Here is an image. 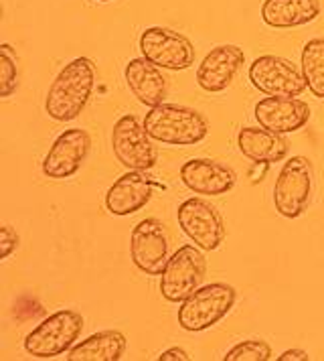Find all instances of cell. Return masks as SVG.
Instances as JSON below:
<instances>
[{
	"instance_id": "8fae6325",
	"label": "cell",
	"mask_w": 324,
	"mask_h": 361,
	"mask_svg": "<svg viewBox=\"0 0 324 361\" xmlns=\"http://www.w3.org/2000/svg\"><path fill=\"white\" fill-rule=\"evenodd\" d=\"M140 51L142 57L161 69L182 71L194 63L193 43L185 35L166 27H148L140 35Z\"/></svg>"
},
{
	"instance_id": "52a82bcc",
	"label": "cell",
	"mask_w": 324,
	"mask_h": 361,
	"mask_svg": "<svg viewBox=\"0 0 324 361\" xmlns=\"http://www.w3.org/2000/svg\"><path fill=\"white\" fill-rule=\"evenodd\" d=\"M207 274L205 256L191 244L178 247L161 274V293L168 302H182L203 284Z\"/></svg>"
},
{
	"instance_id": "cb8c5ba5",
	"label": "cell",
	"mask_w": 324,
	"mask_h": 361,
	"mask_svg": "<svg viewBox=\"0 0 324 361\" xmlns=\"http://www.w3.org/2000/svg\"><path fill=\"white\" fill-rule=\"evenodd\" d=\"M18 246V235L11 226H2L0 230V258L6 260Z\"/></svg>"
},
{
	"instance_id": "277c9868",
	"label": "cell",
	"mask_w": 324,
	"mask_h": 361,
	"mask_svg": "<svg viewBox=\"0 0 324 361\" xmlns=\"http://www.w3.org/2000/svg\"><path fill=\"white\" fill-rule=\"evenodd\" d=\"M83 331V317L77 311H57L41 321L25 337V351L37 360H53L69 353Z\"/></svg>"
},
{
	"instance_id": "4316f807",
	"label": "cell",
	"mask_w": 324,
	"mask_h": 361,
	"mask_svg": "<svg viewBox=\"0 0 324 361\" xmlns=\"http://www.w3.org/2000/svg\"><path fill=\"white\" fill-rule=\"evenodd\" d=\"M97 2H112V0H97Z\"/></svg>"
},
{
	"instance_id": "ffe728a7",
	"label": "cell",
	"mask_w": 324,
	"mask_h": 361,
	"mask_svg": "<svg viewBox=\"0 0 324 361\" xmlns=\"http://www.w3.org/2000/svg\"><path fill=\"white\" fill-rule=\"evenodd\" d=\"M126 351V337L124 333L110 329L99 331L83 339L81 343L73 345L67 353L69 361H120Z\"/></svg>"
},
{
	"instance_id": "4fadbf2b",
	"label": "cell",
	"mask_w": 324,
	"mask_h": 361,
	"mask_svg": "<svg viewBox=\"0 0 324 361\" xmlns=\"http://www.w3.org/2000/svg\"><path fill=\"white\" fill-rule=\"evenodd\" d=\"M180 180L193 193L207 195V197H219L235 187L237 175L229 164L221 163V161L191 159L180 166Z\"/></svg>"
},
{
	"instance_id": "6da1fadb",
	"label": "cell",
	"mask_w": 324,
	"mask_h": 361,
	"mask_svg": "<svg viewBox=\"0 0 324 361\" xmlns=\"http://www.w3.org/2000/svg\"><path fill=\"white\" fill-rule=\"evenodd\" d=\"M96 87V66L87 57L69 61L53 80L45 99V112L57 122H71L85 110Z\"/></svg>"
},
{
	"instance_id": "5bb4252c",
	"label": "cell",
	"mask_w": 324,
	"mask_h": 361,
	"mask_svg": "<svg viewBox=\"0 0 324 361\" xmlns=\"http://www.w3.org/2000/svg\"><path fill=\"white\" fill-rule=\"evenodd\" d=\"M254 114L259 126L278 134H290L306 126L310 106L294 96H268L256 104Z\"/></svg>"
},
{
	"instance_id": "d4e9b609",
	"label": "cell",
	"mask_w": 324,
	"mask_h": 361,
	"mask_svg": "<svg viewBox=\"0 0 324 361\" xmlns=\"http://www.w3.org/2000/svg\"><path fill=\"white\" fill-rule=\"evenodd\" d=\"M158 361H191V355L180 347H170L162 355H158Z\"/></svg>"
},
{
	"instance_id": "9c48e42d",
	"label": "cell",
	"mask_w": 324,
	"mask_h": 361,
	"mask_svg": "<svg viewBox=\"0 0 324 361\" xmlns=\"http://www.w3.org/2000/svg\"><path fill=\"white\" fill-rule=\"evenodd\" d=\"M168 233L161 219L146 217L130 235V258L134 266L148 276H161L168 262Z\"/></svg>"
},
{
	"instance_id": "7c38bea8",
	"label": "cell",
	"mask_w": 324,
	"mask_h": 361,
	"mask_svg": "<svg viewBox=\"0 0 324 361\" xmlns=\"http://www.w3.org/2000/svg\"><path fill=\"white\" fill-rule=\"evenodd\" d=\"M92 150V136L83 128H69L61 132L43 159L45 177L63 180L80 171Z\"/></svg>"
},
{
	"instance_id": "e0dca14e",
	"label": "cell",
	"mask_w": 324,
	"mask_h": 361,
	"mask_svg": "<svg viewBox=\"0 0 324 361\" xmlns=\"http://www.w3.org/2000/svg\"><path fill=\"white\" fill-rule=\"evenodd\" d=\"M124 78H126L130 92L136 96L140 104H144L148 108L164 104V99H166V78L162 75L161 67L154 66L146 57L132 59L124 69Z\"/></svg>"
},
{
	"instance_id": "ac0fdd59",
	"label": "cell",
	"mask_w": 324,
	"mask_h": 361,
	"mask_svg": "<svg viewBox=\"0 0 324 361\" xmlns=\"http://www.w3.org/2000/svg\"><path fill=\"white\" fill-rule=\"evenodd\" d=\"M237 147L243 157L256 163H280L288 157V140L284 134L263 126H245L237 134Z\"/></svg>"
},
{
	"instance_id": "d6986e66",
	"label": "cell",
	"mask_w": 324,
	"mask_h": 361,
	"mask_svg": "<svg viewBox=\"0 0 324 361\" xmlns=\"http://www.w3.org/2000/svg\"><path fill=\"white\" fill-rule=\"evenodd\" d=\"M320 15V0H266L261 18L274 29H294L312 23Z\"/></svg>"
},
{
	"instance_id": "3957f363",
	"label": "cell",
	"mask_w": 324,
	"mask_h": 361,
	"mask_svg": "<svg viewBox=\"0 0 324 361\" xmlns=\"http://www.w3.org/2000/svg\"><path fill=\"white\" fill-rule=\"evenodd\" d=\"M237 300V290L225 282H211L199 286L178 307V325L185 331L199 333L217 325Z\"/></svg>"
},
{
	"instance_id": "603a6c76",
	"label": "cell",
	"mask_w": 324,
	"mask_h": 361,
	"mask_svg": "<svg viewBox=\"0 0 324 361\" xmlns=\"http://www.w3.org/2000/svg\"><path fill=\"white\" fill-rule=\"evenodd\" d=\"M225 361H268L272 360V347L261 339H247L231 347Z\"/></svg>"
},
{
	"instance_id": "484cf974",
	"label": "cell",
	"mask_w": 324,
	"mask_h": 361,
	"mask_svg": "<svg viewBox=\"0 0 324 361\" xmlns=\"http://www.w3.org/2000/svg\"><path fill=\"white\" fill-rule=\"evenodd\" d=\"M310 360V355H308L304 349H288V351H284L278 361H308Z\"/></svg>"
},
{
	"instance_id": "5b68a950",
	"label": "cell",
	"mask_w": 324,
	"mask_h": 361,
	"mask_svg": "<svg viewBox=\"0 0 324 361\" xmlns=\"http://www.w3.org/2000/svg\"><path fill=\"white\" fill-rule=\"evenodd\" d=\"M312 187H314L312 163L302 154L288 159L274 185L275 212L288 219L300 217L310 205Z\"/></svg>"
},
{
	"instance_id": "ba28073f",
	"label": "cell",
	"mask_w": 324,
	"mask_h": 361,
	"mask_svg": "<svg viewBox=\"0 0 324 361\" xmlns=\"http://www.w3.org/2000/svg\"><path fill=\"white\" fill-rule=\"evenodd\" d=\"M177 219L180 230L187 238L194 242V246L213 252L225 240V221L223 215L217 212L215 205L203 197H191L178 205Z\"/></svg>"
},
{
	"instance_id": "44dd1931",
	"label": "cell",
	"mask_w": 324,
	"mask_h": 361,
	"mask_svg": "<svg viewBox=\"0 0 324 361\" xmlns=\"http://www.w3.org/2000/svg\"><path fill=\"white\" fill-rule=\"evenodd\" d=\"M302 73L312 96L324 99V39H310L302 49Z\"/></svg>"
},
{
	"instance_id": "7a4b0ae2",
	"label": "cell",
	"mask_w": 324,
	"mask_h": 361,
	"mask_svg": "<svg viewBox=\"0 0 324 361\" xmlns=\"http://www.w3.org/2000/svg\"><path fill=\"white\" fill-rule=\"evenodd\" d=\"M144 128L156 142L170 147H191L207 138L209 122L193 108L161 104L150 108V112L146 114Z\"/></svg>"
},
{
	"instance_id": "7402d4cb",
	"label": "cell",
	"mask_w": 324,
	"mask_h": 361,
	"mask_svg": "<svg viewBox=\"0 0 324 361\" xmlns=\"http://www.w3.org/2000/svg\"><path fill=\"white\" fill-rule=\"evenodd\" d=\"M18 87V67H16V53L8 43L0 47V96L8 98Z\"/></svg>"
},
{
	"instance_id": "8992f818",
	"label": "cell",
	"mask_w": 324,
	"mask_h": 361,
	"mask_svg": "<svg viewBox=\"0 0 324 361\" xmlns=\"http://www.w3.org/2000/svg\"><path fill=\"white\" fill-rule=\"evenodd\" d=\"M112 148L116 159L128 171H150L158 161L152 136L146 132L144 122L134 114L122 116L113 124Z\"/></svg>"
},
{
	"instance_id": "2e32d148",
	"label": "cell",
	"mask_w": 324,
	"mask_h": 361,
	"mask_svg": "<svg viewBox=\"0 0 324 361\" xmlns=\"http://www.w3.org/2000/svg\"><path fill=\"white\" fill-rule=\"evenodd\" d=\"M158 183L150 179L146 171H128L113 183L106 193V207L112 215H132L140 212L152 199V191Z\"/></svg>"
},
{
	"instance_id": "30bf717a",
	"label": "cell",
	"mask_w": 324,
	"mask_h": 361,
	"mask_svg": "<svg viewBox=\"0 0 324 361\" xmlns=\"http://www.w3.org/2000/svg\"><path fill=\"white\" fill-rule=\"evenodd\" d=\"M249 82L266 96H300L306 90L302 67L278 55H261L249 66Z\"/></svg>"
},
{
	"instance_id": "9a60e30c",
	"label": "cell",
	"mask_w": 324,
	"mask_h": 361,
	"mask_svg": "<svg viewBox=\"0 0 324 361\" xmlns=\"http://www.w3.org/2000/svg\"><path fill=\"white\" fill-rule=\"evenodd\" d=\"M245 63V53L237 45H219L211 49L197 69V83L209 94L225 92Z\"/></svg>"
}]
</instances>
